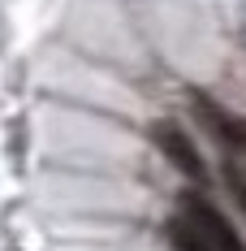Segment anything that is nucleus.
I'll use <instances>...</instances> for the list:
<instances>
[{
  "mask_svg": "<svg viewBox=\"0 0 246 251\" xmlns=\"http://www.w3.org/2000/svg\"><path fill=\"white\" fill-rule=\"evenodd\" d=\"M151 143L160 148V156L169 160L177 174H186L190 182H207V165H203V151L195 148V139L186 134V126L173 122V117H160V122H151Z\"/></svg>",
  "mask_w": 246,
  "mask_h": 251,
  "instance_id": "nucleus-2",
  "label": "nucleus"
},
{
  "mask_svg": "<svg viewBox=\"0 0 246 251\" xmlns=\"http://www.w3.org/2000/svg\"><path fill=\"white\" fill-rule=\"evenodd\" d=\"M224 186H229V195H233V203L246 212V174L233 165V160H224Z\"/></svg>",
  "mask_w": 246,
  "mask_h": 251,
  "instance_id": "nucleus-5",
  "label": "nucleus"
},
{
  "mask_svg": "<svg viewBox=\"0 0 246 251\" xmlns=\"http://www.w3.org/2000/svg\"><path fill=\"white\" fill-rule=\"evenodd\" d=\"M190 104H195V117L216 134V143H224V148H233V151H246V122L242 117H233L207 91H190Z\"/></svg>",
  "mask_w": 246,
  "mask_h": 251,
  "instance_id": "nucleus-3",
  "label": "nucleus"
},
{
  "mask_svg": "<svg viewBox=\"0 0 246 251\" xmlns=\"http://www.w3.org/2000/svg\"><path fill=\"white\" fill-rule=\"evenodd\" d=\"M169 243H173V251H212L207 243H203V234H199L181 212L169 217Z\"/></svg>",
  "mask_w": 246,
  "mask_h": 251,
  "instance_id": "nucleus-4",
  "label": "nucleus"
},
{
  "mask_svg": "<svg viewBox=\"0 0 246 251\" xmlns=\"http://www.w3.org/2000/svg\"><path fill=\"white\" fill-rule=\"evenodd\" d=\"M177 203H181V217L203 234V243H207L212 251H246V238L233 229V221H229L203 191H181Z\"/></svg>",
  "mask_w": 246,
  "mask_h": 251,
  "instance_id": "nucleus-1",
  "label": "nucleus"
}]
</instances>
